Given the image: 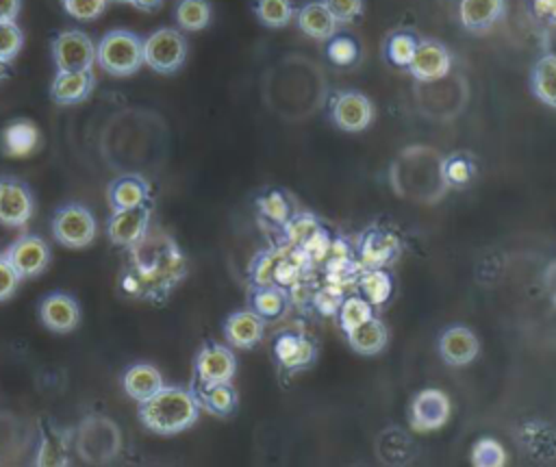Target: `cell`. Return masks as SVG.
Returning <instances> with one entry per match:
<instances>
[{
  "mask_svg": "<svg viewBox=\"0 0 556 467\" xmlns=\"http://www.w3.org/2000/svg\"><path fill=\"white\" fill-rule=\"evenodd\" d=\"M315 306L321 315H334L339 313V306L343 302V287L341 285H330V287H324L315 293Z\"/></svg>",
  "mask_w": 556,
  "mask_h": 467,
  "instance_id": "obj_48",
  "label": "cell"
},
{
  "mask_svg": "<svg viewBox=\"0 0 556 467\" xmlns=\"http://www.w3.org/2000/svg\"><path fill=\"white\" fill-rule=\"evenodd\" d=\"M161 2L163 0H128V4H132V7H137L139 11H156L159 7H161Z\"/></svg>",
  "mask_w": 556,
  "mask_h": 467,
  "instance_id": "obj_55",
  "label": "cell"
},
{
  "mask_svg": "<svg viewBox=\"0 0 556 467\" xmlns=\"http://www.w3.org/2000/svg\"><path fill=\"white\" fill-rule=\"evenodd\" d=\"M417 102L428 117L452 119L467 102V83L463 76H443L430 83H417Z\"/></svg>",
  "mask_w": 556,
  "mask_h": 467,
  "instance_id": "obj_7",
  "label": "cell"
},
{
  "mask_svg": "<svg viewBox=\"0 0 556 467\" xmlns=\"http://www.w3.org/2000/svg\"><path fill=\"white\" fill-rule=\"evenodd\" d=\"M61 2H63L65 13H70L76 20H83V22L100 17L109 4L106 0H61Z\"/></svg>",
  "mask_w": 556,
  "mask_h": 467,
  "instance_id": "obj_46",
  "label": "cell"
},
{
  "mask_svg": "<svg viewBox=\"0 0 556 467\" xmlns=\"http://www.w3.org/2000/svg\"><path fill=\"white\" fill-rule=\"evenodd\" d=\"M545 287H547L549 300L556 304V261L545 269Z\"/></svg>",
  "mask_w": 556,
  "mask_h": 467,
  "instance_id": "obj_54",
  "label": "cell"
},
{
  "mask_svg": "<svg viewBox=\"0 0 556 467\" xmlns=\"http://www.w3.org/2000/svg\"><path fill=\"white\" fill-rule=\"evenodd\" d=\"M41 324L59 335L72 332L80 321V306L67 293H50L39 304Z\"/></svg>",
  "mask_w": 556,
  "mask_h": 467,
  "instance_id": "obj_18",
  "label": "cell"
},
{
  "mask_svg": "<svg viewBox=\"0 0 556 467\" xmlns=\"http://www.w3.org/2000/svg\"><path fill=\"white\" fill-rule=\"evenodd\" d=\"M298 28L315 41H328L337 35L339 22L324 4V0H313L298 11Z\"/></svg>",
  "mask_w": 556,
  "mask_h": 467,
  "instance_id": "obj_22",
  "label": "cell"
},
{
  "mask_svg": "<svg viewBox=\"0 0 556 467\" xmlns=\"http://www.w3.org/2000/svg\"><path fill=\"white\" fill-rule=\"evenodd\" d=\"M52 235L63 248L83 250L96 237V219L89 209L80 204H65L54 213Z\"/></svg>",
  "mask_w": 556,
  "mask_h": 467,
  "instance_id": "obj_9",
  "label": "cell"
},
{
  "mask_svg": "<svg viewBox=\"0 0 556 467\" xmlns=\"http://www.w3.org/2000/svg\"><path fill=\"white\" fill-rule=\"evenodd\" d=\"M96 61L111 76H132L143 65V39L126 28L109 30L96 48Z\"/></svg>",
  "mask_w": 556,
  "mask_h": 467,
  "instance_id": "obj_6",
  "label": "cell"
},
{
  "mask_svg": "<svg viewBox=\"0 0 556 467\" xmlns=\"http://www.w3.org/2000/svg\"><path fill=\"white\" fill-rule=\"evenodd\" d=\"M20 9H22V0H0V20L15 22Z\"/></svg>",
  "mask_w": 556,
  "mask_h": 467,
  "instance_id": "obj_51",
  "label": "cell"
},
{
  "mask_svg": "<svg viewBox=\"0 0 556 467\" xmlns=\"http://www.w3.org/2000/svg\"><path fill=\"white\" fill-rule=\"evenodd\" d=\"M265 335V319L256 311H235L224 321V337L232 348L250 350Z\"/></svg>",
  "mask_w": 556,
  "mask_h": 467,
  "instance_id": "obj_20",
  "label": "cell"
},
{
  "mask_svg": "<svg viewBox=\"0 0 556 467\" xmlns=\"http://www.w3.org/2000/svg\"><path fill=\"white\" fill-rule=\"evenodd\" d=\"M534 9L539 15L556 22V0H534Z\"/></svg>",
  "mask_w": 556,
  "mask_h": 467,
  "instance_id": "obj_52",
  "label": "cell"
},
{
  "mask_svg": "<svg viewBox=\"0 0 556 467\" xmlns=\"http://www.w3.org/2000/svg\"><path fill=\"white\" fill-rule=\"evenodd\" d=\"M417 37L408 30H395L387 37L384 41V56L391 65L395 67H408L413 54H415V48H417Z\"/></svg>",
  "mask_w": 556,
  "mask_h": 467,
  "instance_id": "obj_36",
  "label": "cell"
},
{
  "mask_svg": "<svg viewBox=\"0 0 556 467\" xmlns=\"http://www.w3.org/2000/svg\"><path fill=\"white\" fill-rule=\"evenodd\" d=\"M371 315H374V306L365 298H361V295L343 298V302L339 306V328L343 332H350L356 326H361L363 321H367Z\"/></svg>",
  "mask_w": 556,
  "mask_h": 467,
  "instance_id": "obj_38",
  "label": "cell"
},
{
  "mask_svg": "<svg viewBox=\"0 0 556 467\" xmlns=\"http://www.w3.org/2000/svg\"><path fill=\"white\" fill-rule=\"evenodd\" d=\"M20 274L13 269V265L7 261L4 254H0V302H7L15 295L20 285Z\"/></svg>",
  "mask_w": 556,
  "mask_h": 467,
  "instance_id": "obj_50",
  "label": "cell"
},
{
  "mask_svg": "<svg viewBox=\"0 0 556 467\" xmlns=\"http://www.w3.org/2000/svg\"><path fill=\"white\" fill-rule=\"evenodd\" d=\"M254 13L267 28H285L293 17L291 0H254Z\"/></svg>",
  "mask_w": 556,
  "mask_h": 467,
  "instance_id": "obj_37",
  "label": "cell"
},
{
  "mask_svg": "<svg viewBox=\"0 0 556 467\" xmlns=\"http://www.w3.org/2000/svg\"><path fill=\"white\" fill-rule=\"evenodd\" d=\"M17 230H22V228H9V226L0 224V254H4L7 248L17 239Z\"/></svg>",
  "mask_w": 556,
  "mask_h": 467,
  "instance_id": "obj_53",
  "label": "cell"
},
{
  "mask_svg": "<svg viewBox=\"0 0 556 467\" xmlns=\"http://www.w3.org/2000/svg\"><path fill=\"white\" fill-rule=\"evenodd\" d=\"M185 276L187 258L176 239L161 226H150L139 241L126 248L117 289L130 300L161 304Z\"/></svg>",
  "mask_w": 556,
  "mask_h": 467,
  "instance_id": "obj_1",
  "label": "cell"
},
{
  "mask_svg": "<svg viewBox=\"0 0 556 467\" xmlns=\"http://www.w3.org/2000/svg\"><path fill=\"white\" fill-rule=\"evenodd\" d=\"M22 43H24L22 28L15 22L0 20V61L11 63L22 50Z\"/></svg>",
  "mask_w": 556,
  "mask_h": 467,
  "instance_id": "obj_43",
  "label": "cell"
},
{
  "mask_svg": "<svg viewBox=\"0 0 556 467\" xmlns=\"http://www.w3.org/2000/svg\"><path fill=\"white\" fill-rule=\"evenodd\" d=\"M300 256H280L276 272H274V285L278 287H293L302 276V261L306 258L304 252H298Z\"/></svg>",
  "mask_w": 556,
  "mask_h": 467,
  "instance_id": "obj_44",
  "label": "cell"
},
{
  "mask_svg": "<svg viewBox=\"0 0 556 467\" xmlns=\"http://www.w3.org/2000/svg\"><path fill=\"white\" fill-rule=\"evenodd\" d=\"M282 228H285L287 241L293 248H302L321 226H319V222L311 213H298L293 217L289 215V219L282 224Z\"/></svg>",
  "mask_w": 556,
  "mask_h": 467,
  "instance_id": "obj_39",
  "label": "cell"
},
{
  "mask_svg": "<svg viewBox=\"0 0 556 467\" xmlns=\"http://www.w3.org/2000/svg\"><path fill=\"white\" fill-rule=\"evenodd\" d=\"M7 65H9V63H4V61H0V80H2V78H7V76H9V70H7Z\"/></svg>",
  "mask_w": 556,
  "mask_h": 467,
  "instance_id": "obj_56",
  "label": "cell"
},
{
  "mask_svg": "<svg viewBox=\"0 0 556 467\" xmlns=\"http://www.w3.org/2000/svg\"><path fill=\"white\" fill-rule=\"evenodd\" d=\"M198 406L215 417H228L237 408V393L230 387V382H217V384H200L193 391Z\"/></svg>",
  "mask_w": 556,
  "mask_h": 467,
  "instance_id": "obj_30",
  "label": "cell"
},
{
  "mask_svg": "<svg viewBox=\"0 0 556 467\" xmlns=\"http://www.w3.org/2000/svg\"><path fill=\"white\" fill-rule=\"evenodd\" d=\"M339 24H350L363 13V0H324Z\"/></svg>",
  "mask_w": 556,
  "mask_h": 467,
  "instance_id": "obj_49",
  "label": "cell"
},
{
  "mask_svg": "<svg viewBox=\"0 0 556 467\" xmlns=\"http://www.w3.org/2000/svg\"><path fill=\"white\" fill-rule=\"evenodd\" d=\"M39 143V130L28 119H15L0 132V152L4 156H28Z\"/></svg>",
  "mask_w": 556,
  "mask_h": 467,
  "instance_id": "obj_25",
  "label": "cell"
},
{
  "mask_svg": "<svg viewBox=\"0 0 556 467\" xmlns=\"http://www.w3.org/2000/svg\"><path fill=\"white\" fill-rule=\"evenodd\" d=\"M267 104L289 122L311 117L326 98L324 72L306 56L289 54L267 72Z\"/></svg>",
  "mask_w": 556,
  "mask_h": 467,
  "instance_id": "obj_2",
  "label": "cell"
},
{
  "mask_svg": "<svg viewBox=\"0 0 556 467\" xmlns=\"http://www.w3.org/2000/svg\"><path fill=\"white\" fill-rule=\"evenodd\" d=\"M256 204H258V211H261V215L265 217V219H269V222H274V224H285L287 219H289V202H287V198L280 193V191H267L265 195H261L258 200H256Z\"/></svg>",
  "mask_w": 556,
  "mask_h": 467,
  "instance_id": "obj_42",
  "label": "cell"
},
{
  "mask_svg": "<svg viewBox=\"0 0 556 467\" xmlns=\"http://www.w3.org/2000/svg\"><path fill=\"white\" fill-rule=\"evenodd\" d=\"M198 415L200 406L193 391L165 384L152 397L141 402L139 408V419L143 421V426L163 437L178 434L191 428Z\"/></svg>",
  "mask_w": 556,
  "mask_h": 467,
  "instance_id": "obj_4",
  "label": "cell"
},
{
  "mask_svg": "<svg viewBox=\"0 0 556 467\" xmlns=\"http://www.w3.org/2000/svg\"><path fill=\"white\" fill-rule=\"evenodd\" d=\"M163 387V376L154 365L139 363L124 374V391L139 404L152 397Z\"/></svg>",
  "mask_w": 556,
  "mask_h": 467,
  "instance_id": "obj_31",
  "label": "cell"
},
{
  "mask_svg": "<svg viewBox=\"0 0 556 467\" xmlns=\"http://www.w3.org/2000/svg\"><path fill=\"white\" fill-rule=\"evenodd\" d=\"M106 2H126L128 4V0H106Z\"/></svg>",
  "mask_w": 556,
  "mask_h": 467,
  "instance_id": "obj_57",
  "label": "cell"
},
{
  "mask_svg": "<svg viewBox=\"0 0 556 467\" xmlns=\"http://www.w3.org/2000/svg\"><path fill=\"white\" fill-rule=\"evenodd\" d=\"M193 369L200 384L230 382L237 371V358L232 350L222 343H204L195 354Z\"/></svg>",
  "mask_w": 556,
  "mask_h": 467,
  "instance_id": "obj_15",
  "label": "cell"
},
{
  "mask_svg": "<svg viewBox=\"0 0 556 467\" xmlns=\"http://www.w3.org/2000/svg\"><path fill=\"white\" fill-rule=\"evenodd\" d=\"M326 56L330 63H334L339 67H348L358 59V46L348 35H334L332 39H328Z\"/></svg>",
  "mask_w": 556,
  "mask_h": 467,
  "instance_id": "obj_40",
  "label": "cell"
},
{
  "mask_svg": "<svg viewBox=\"0 0 556 467\" xmlns=\"http://www.w3.org/2000/svg\"><path fill=\"white\" fill-rule=\"evenodd\" d=\"M443 169H445V180L450 187H465L473 176V165L463 154L445 156Z\"/></svg>",
  "mask_w": 556,
  "mask_h": 467,
  "instance_id": "obj_45",
  "label": "cell"
},
{
  "mask_svg": "<svg viewBox=\"0 0 556 467\" xmlns=\"http://www.w3.org/2000/svg\"><path fill=\"white\" fill-rule=\"evenodd\" d=\"M274 354L282 369L295 371L315 361V345L300 332H285L276 339Z\"/></svg>",
  "mask_w": 556,
  "mask_h": 467,
  "instance_id": "obj_23",
  "label": "cell"
},
{
  "mask_svg": "<svg viewBox=\"0 0 556 467\" xmlns=\"http://www.w3.org/2000/svg\"><path fill=\"white\" fill-rule=\"evenodd\" d=\"M417 83H430L452 72V56L447 48L434 39L417 41L415 54L406 67Z\"/></svg>",
  "mask_w": 556,
  "mask_h": 467,
  "instance_id": "obj_16",
  "label": "cell"
},
{
  "mask_svg": "<svg viewBox=\"0 0 556 467\" xmlns=\"http://www.w3.org/2000/svg\"><path fill=\"white\" fill-rule=\"evenodd\" d=\"M480 352V341L467 326H452L439 337V354L452 367L469 365Z\"/></svg>",
  "mask_w": 556,
  "mask_h": 467,
  "instance_id": "obj_19",
  "label": "cell"
},
{
  "mask_svg": "<svg viewBox=\"0 0 556 467\" xmlns=\"http://www.w3.org/2000/svg\"><path fill=\"white\" fill-rule=\"evenodd\" d=\"M96 87V76L93 70H78V72H56L52 87H50V98L52 102L61 106L78 104L91 96Z\"/></svg>",
  "mask_w": 556,
  "mask_h": 467,
  "instance_id": "obj_21",
  "label": "cell"
},
{
  "mask_svg": "<svg viewBox=\"0 0 556 467\" xmlns=\"http://www.w3.org/2000/svg\"><path fill=\"white\" fill-rule=\"evenodd\" d=\"M330 117L345 132H361L374 119V104L361 91H341L330 104Z\"/></svg>",
  "mask_w": 556,
  "mask_h": 467,
  "instance_id": "obj_12",
  "label": "cell"
},
{
  "mask_svg": "<svg viewBox=\"0 0 556 467\" xmlns=\"http://www.w3.org/2000/svg\"><path fill=\"white\" fill-rule=\"evenodd\" d=\"M400 252V241L393 232L387 230H369L361 243H358V254L361 261L369 267H380L395 258Z\"/></svg>",
  "mask_w": 556,
  "mask_h": 467,
  "instance_id": "obj_28",
  "label": "cell"
},
{
  "mask_svg": "<svg viewBox=\"0 0 556 467\" xmlns=\"http://www.w3.org/2000/svg\"><path fill=\"white\" fill-rule=\"evenodd\" d=\"M76 452L89 465L111 463L122 450V432L117 424L102 415H89L78 424Z\"/></svg>",
  "mask_w": 556,
  "mask_h": 467,
  "instance_id": "obj_5",
  "label": "cell"
},
{
  "mask_svg": "<svg viewBox=\"0 0 556 467\" xmlns=\"http://www.w3.org/2000/svg\"><path fill=\"white\" fill-rule=\"evenodd\" d=\"M348 335V343L350 348L361 354V356H376L387 348L389 341V332L387 326L378 319V317H369L367 321H363L361 326H356L354 330L345 332Z\"/></svg>",
  "mask_w": 556,
  "mask_h": 467,
  "instance_id": "obj_29",
  "label": "cell"
},
{
  "mask_svg": "<svg viewBox=\"0 0 556 467\" xmlns=\"http://www.w3.org/2000/svg\"><path fill=\"white\" fill-rule=\"evenodd\" d=\"M280 256L278 252H265L261 256H256L254 265H252V280L256 287H265V285H274V272L278 265Z\"/></svg>",
  "mask_w": 556,
  "mask_h": 467,
  "instance_id": "obj_47",
  "label": "cell"
},
{
  "mask_svg": "<svg viewBox=\"0 0 556 467\" xmlns=\"http://www.w3.org/2000/svg\"><path fill=\"white\" fill-rule=\"evenodd\" d=\"M358 287L363 291V298L371 304V306H382L393 291V280L391 276L380 269V267H371L369 272H365L358 278Z\"/></svg>",
  "mask_w": 556,
  "mask_h": 467,
  "instance_id": "obj_35",
  "label": "cell"
},
{
  "mask_svg": "<svg viewBox=\"0 0 556 467\" xmlns=\"http://www.w3.org/2000/svg\"><path fill=\"white\" fill-rule=\"evenodd\" d=\"M504 13V0H460L458 17L469 33H486Z\"/></svg>",
  "mask_w": 556,
  "mask_h": 467,
  "instance_id": "obj_24",
  "label": "cell"
},
{
  "mask_svg": "<svg viewBox=\"0 0 556 467\" xmlns=\"http://www.w3.org/2000/svg\"><path fill=\"white\" fill-rule=\"evenodd\" d=\"M506 463V452L495 439H480L471 450V465L476 467H502Z\"/></svg>",
  "mask_w": 556,
  "mask_h": 467,
  "instance_id": "obj_41",
  "label": "cell"
},
{
  "mask_svg": "<svg viewBox=\"0 0 556 467\" xmlns=\"http://www.w3.org/2000/svg\"><path fill=\"white\" fill-rule=\"evenodd\" d=\"M52 59L59 72L91 70L96 63V46L83 30H63L52 39Z\"/></svg>",
  "mask_w": 556,
  "mask_h": 467,
  "instance_id": "obj_10",
  "label": "cell"
},
{
  "mask_svg": "<svg viewBox=\"0 0 556 467\" xmlns=\"http://www.w3.org/2000/svg\"><path fill=\"white\" fill-rule=\"evenodd\" d=\"M250 302L252 311H256L263 319H276L287 308V293L278 285H265L252 291Z\"/></svg>",
  "mask_w": 556,
  "mask_h": 467,
  "instance_id": "obj_33",
  "label": "cell"
},
{
  "mask_svg": "<svg viewBox=\"0 0 556 467\" xmlns=\"http://www.w3.org/2000/svg\"><path fill=\"white\" fill-rule=\"evenodd\" d=\"M530 85H532L534 96L543 104L556 109V54L554 52L543 54L534 63L532 76H530Z\"/></svg>",
  "mask_w": 556,
  "mask_h": 467,
  "instance_id": "obj_32",
  "label": "cell"
},
{
  "mask_svg": "<svg viewBox=\"0 0 556 467\" xmlns=\"http://www.w3.org/2000/svg\"><path fill=\"white\" fill-rule=\"evenodd\" d=\"M72 439H74L72 430L59 428L54 424L46 426L43 434H41V445H39L35 465H39V467H43V465H56V467L70 465Z\"/></svg>",
  "mask_w": 556,
  "mask_h": 467,
  "instance_id": "obj_27",
  "label": "cell"
},
{
  "mask_svg": "<svg viewBox=\"0 0 556 467\" xmlns=\"http://www.w3.org/2000/svg\"><path fill=\"white\" fill-rule=\"evenodd\" d=\"M7 261L20 274V278L39 276L50 263V248L37 235H22L17 237L4 252Z\"/></svg>",
  "mask_w": 556,
  "mask_h": 467,
  "instance_id": "obj_14",
  "label": "cell"
},
{
  "mask_svg": "<svg viewBox=\"0 0 556 467\" xmlns=\"http://www.w3.org/2000/svg\"><path fill=\"white\" fill-rule=\"evenodd\" d=\"M33 193L22 180L13 176L0 178V224L9 228H24L33 217Z\"/></svg>",
  "mask_w": 556,
  "mask_h": 467,
  "instance_id": "obj_13",
  "label": "cell"
},
{
  "mask_svg": "<svg viewBox=\"0 0 556 467\" xmlns=\"http://www.w3.org/2000/svg\"><path fill=\"white\" fill-rule=\"evenodd\" d=\"M187 59V39L176 28H159L143 39V63L156 74H174Z\"/></svg>",
  "mask_w": 556,
  "mask_h": 467,
  "instance_id": "obj_8",
  "label": "cell"
},
{
  "mask_svg": "<svg viewBox=\"0 0 556 467\" xmlns=\"http://www.w3.org/2000/svg\"><path fill=\"white\" fill-rule=\"evenodd\" d=\"M174 17L182 30H202L211 22V4L208 0H178Z\"/></svg>",
  "mask_w": 556,
  "mask_h": 467,
  "instance_id": "obj_34",
  "label": "cell"
},
{
  "mask_svg": "<svg viewBox=\"0 0 556 467\" xmlns=\"http://www.w3.org/2000/svg\"><path fill=\"white\" fill-rule=\"evenodd\" d=\"M109 204L113 211H122V209H132V206H141L148 204L150 200V185L135 174H126L115 178L109 185Z\"/></svg>",
  "mask_w": 556,
  "mask_h": 467,
  "instance_id": "obj_26",
  "label": "cell"
},
{
  "mask_svg": "<svg viewBox=\"0 0 556 467\" xmlns=\"http://www.w3.org/2000/svg\"><path fill=\"white\" fill-rule=\"evenodd\" d=\"M443 163L445 156L430 146H406L389 165L391 189L404 200L437 204L450 189Z\"/></svg>",
  "mask_w": 556,
  "mask_h": 467,
  "instance_id": "obj_3",
  "label": "cell"
},
{
  "mask_svg": "<svg viewBox=\"0 0 556 467\" xmlns=\"http://www.w3.org/2000/svg\"><path fill=\"white\" fill-rule=\"evenodd\" d=\"M148 228H150V206L141 204L132 209L113 211V217L109 219V226H106V235L115 245L128 248L135 241H139Z\"/></svg>",
  "mask_w": 556,
  "mask_h": 467,
  "instance_id": "obj_17",
  "label": "cell"
},
{
  "mask_svg": "<svg viewBox=\"0 0 556 467\" xmlns=\"http://www.w3.org/2000/svg\"><path fill=\"white\" fill-rule=\"evenodd\" d=\"M450 397L441 389H421L410 400L408 421L415 432H434L450 419Z\"/></svg>",
  "mask_w": 556,
  "mask_h": 467,
  "instance_id": "obj_11",
  "label": "cell"
}]
</instances>
